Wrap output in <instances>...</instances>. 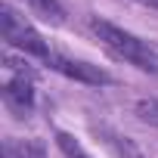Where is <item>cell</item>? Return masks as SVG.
Instances as JSON below:
<instances>
[{
	"instance_id": "6da1fadb",
	"label": "cell",
	"mask_w": 158,
	"mask_h": 158,
	"mask_svg": "<svg viewBox=\"0 0 158 158\" xmlns=\"http://www.w3.org/2000/svg\"><path fill=\"white\" fill-rule=\"evenodd\" d=\"M90 28H93V34L102 40V47H109L118 59H127L130 65H136V68H143V71H158V56H155V50L146 44V40H139L136 34H130V31H124V28H118V25H112V22H106V19H90Z\"/></svg>"
},
{
	"instance_id": "7a4b0ae2",
	"label": "cell",
	"mask_w": 158,
	"mask_h": 158,
	"mask_svg": "<svg viewBox=\"0 0 158 158\" xmlns=\"http://www.w3.org/2000/svg\"><path fill=\"white\" fill-rule=\"evenodd\" d=\"M0 25H3V40L13 44L16 50H22V53H28V56H37V59H44V62L53 56L50 47H47V40H44L22 16H16L13 6H3V10H0Z\"/></svg>"
},
{
	"instance_id": "3957f363",
	"label": "cell",
	"mask_w": 158,
	"mask_h": 158,
	"mask_svg": "<svg viewBox=\"0 0 158 158\" xmlns=\"http://www.w3.org/2000/svg\"><path fill=\"white\" fill-rule=\"evenodd\" d=\"M47 65H50L53 71L71 77V81H77V84H90V87H106V84H112V74L102 71L99 65H90V62H77V59H65V56H56V53H53V56L47 59Z\"/></svg>"
},
{
	"instance_id": "277c9868",
	"label": "cell",
	"mask_w": 158,
	"mask_h": 158,
	"mask_svg": "<svg viewBox=\"0 0 158 158\" xmlns=\"http://www.w3.org/2000/svg\"><path fill=\"white\" fill-rule=\"evenodd\" d=\"M3 99H6V106H10L13 112H19V115L31 112V106H34L31 77H28V74H19V77H13V81H6V84H3Z\"/></svg>"
},
{
	"instance_id": "5b68a950",
	"label": "cell",
	"mask_w": 158,
	"mask_h": 158,
	"mask_svg": "<svg viewBox=\"0 0 158 158\" xmlns=\"http://www.w3.org/2000/svg\"><path fill=\"white\" fill-rule=\"evenodd\" d=\"M22 3H25L34 16H40V19L53 22V25H62V22H65V10H62L59 0H22Z\"/></svg>"
},
{
	"instance_id": "8992f818",
	"label": "cell",
	"mask_w": 158,
	"mask_h": 158,
	"mask_svg": "<svg viewBox=\"0 0 158 158\" xmlns=\"http://www.w3.org/2000/svg\"><path fill=\"white\" fill-rule=\"evenodd\" d=\"M56 143H59V149H62V155H65V158H90V155H87V149L77 143L71 133H56Z\"/></svg>"
},
{
	"instance_id": "52a82bcc",
	"label": "cell",
	"mask_w": 158,
	"mask_h": 158,
	"mask_svg": "<svg viewBox=\"0 0 158 158\" xmlns=\"http://www.w3.org/2000/svg\"><path fill=\"white\" fill-rule=\"evenodd\" d=\"M10 158H44V146L37 139H22L10 146Z\"/></svg>"
},
{
	"instance_id": "ba28073f",
	"label": "cell",
	"mask_w": 158,
	"mask_h": 158,
	"mask_svg": "<svg viewBox=\"0 0 158 158\" xmlns=\"http://www.w3.org/2000/svg\"><path fill=\"white\" fill-rule=\"evenodd\" d=\"M133 112H136V118H139L143 124L158 127V99H139Z\"/></svg>"
},
{
	"instance_id": "9c48e42d",
	"label": "cell",
	"mask_w": 158,
	"mask_h": 158,
	"mask_svg": "<svg viewBox=\"0 0 158 158\" xmlns=\"http://www.w3.org/2000/svg\"><path fill=\"white\" fill-rule=\"evenodd\" d=\"M139 3H146V6H155V10H158V0H139Z\"/></svg>"
}]
</instances>
